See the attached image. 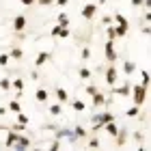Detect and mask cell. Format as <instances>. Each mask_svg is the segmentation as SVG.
I'll use <instances>...</instances> for the list:
<instances>
[{"label":"cell","instance_id":"8fae6325","mask_svg":"<svg viewBox=\"0 0 151 151\" xmlns=\"http://www.w3.org/2000/svg\"><path fill=\"white\" fill-rule=\"evenodd\" d=\"M110 93L121 95V97H129V93H132V86L125 82V84H121V86H116V88H110Z\"/></svg>","mask_w":151,"mask_h":151},{"label":"cell","instance_id":"30bf717a","mask_svg":"<svg viewBox=\"0 0 151 151\" xmlns=\"http://www.w3.org/2000/svg\"><path fill=\"white\" fill-rule=\"evenodd\" d=\"M47 60H52V54H50V52H45V50H43V52H39V54H37V58H35V67L39 69V67H43Z\"/></svg>","mask_w":151,"mask_h":151},{"label":"cell","instance_id":"f1b7e54d","mask_svg":"<svg viewBox=\"0 0 151 151\" xmlns=\"http://www.w3.org/2000/svg\"><path fill=\"white\" fill-rule=\"evenodd\" d=\"M140 80H142V86H149V71H140Z\"/></svg>","mask_w":151,"mask_h":151},{"label":"cell","instance_id":"52a82bcc","mask_svg":"<svg viewBox=\"0 0 151 151\" xmlns=\"http://www.w3.org/2000/svg\"><path fill=\"white\" fill-rule=\"evenodd\" d=\"M26 24H28V17H26V15H15V19H13V30L22 32L26 28Z\"/></svg>","mask_w":151,"mask_h":151},{"label":"cell","instance_id":"3957f363","mask_svg":"<svg viewBox=\"0 0 151 151\" xmlns=\"http://www.w3.org/2000/svg\"><path fill=\"white\" fill-rule=\"evenodd\" d=\"M104 52H106V60L108 63H116V58H119V52L114 50V41L108 39L104 43Z\"/></svg>","mask_w":151,"mask_h":151},{"label":"cell","instance_id":"d4e9b609","mask_svg":"<svg viewBox=\"0 0 151 151\" xmlns=\"http://www.w3.org/2000/svg\"><path fill=\"white\" fill-rule=\"evenodd\" d=\"M71 108H73L76 112H84V108H86V106H84V101H82V99H76L73 104H71Z\"/></svg>","mask_w":151,"mask_h":151},{"label":"cell","instance_id":"5b68a950","mask_svg":"<svg viewBox=\"0 0 151 151\" xmlns=\"http://www.w3.org/2000/svg\"><path fill=\"white\" fill-rule=\"evenodd\" d=\"M116 80H119V69L114 67V63H110V67H106V84L114 86Z\"/></svg>","mask_w":151,"mask_h":151},{"label":"cell","instance_id":"f546056e","mask_svg":"<svg viewBox=\"0 0 151 151\" xmlns=\"http://www.w3.org/2000/svg\"><path fill=\"white\" fill-rule=\"evenodd\" d=\"M80 56H82V60H88V58H91V47H82Z\"/></svg>","mask_w":151,"mask_h":151},{"label":"cell","instance_id":"ac0fdd59","mask_svg":"<svg viewBox=\"0 0 151 151\" xmlns=\"http://www.w3.org/2000/svg\"><path fill=\"white\" fill-rule=\"evenodd\" d=\"M136 71V63H134V60H125V63H123V73H134Z\"/></svg>","mask_w":151,"mask_h":151},{"label":"cell","instance_id":"4dcf8cb0","mask_svg":"<svg viewBox=\"0 0 151 151\" xmlns=\"http://www.w3.org/2000/svg\"><path fill=\"white\" fill-rule=\"evenodd\" d=\"M58 37H60V39H67V37H69V26H65V28L60 26V30H58Z\"/></svg>","mask_w":151,"mask_h":151},{"label":"cell","instance_id":"6da1fadb","mask_svg":"<svg viewBox=\"0 0 151 151\" xmlns=\"http://www.w3.org/2000/svg\"><path fill=\"white\" fill-rule=\"evenodd\" d=\"M114 119H116V116H114L110 110H104V112L95 114V116H93V123H95V125H93V132H99V129L104 127L108 121H114Z\"/></svg>","mask_w":151,"mask_h":151},{"label":"cell","instance_id":"7402d4cb","mask_svg":"<svg viewBox=\"0 0 151 151\" xmlns=\"http://www.w3.org/2000/svg\"><path fill=\"white\" fill-rule=\"evenodd\" d=\"M11 88H15V91H24V80H22V78L11 80Z\"/></svg>","mask_w":151,"mask_h":151},{"label":"cell","instance_id":"d590c367","mask_svg":"<svg viewBox=\"0 0 151 151\" xmlns=\"http://www.w3.org/2000/svg\"><path fill=\"white\" fill-rule=\"evenodd\" d=\"M60 147H63V145H60V138H54V142L50 145V149H52V151H58Z\"/></svg>","mask_w":151,"mask_h":151},{"label":"cell","instance_id":"ffe728a7","mask_svg":"<svg viewBox=\"0 0 151 151\" xmlns=\"http://www.w3.org/2000/svg\"><path fill=\"white\" fill-rule=\"evenodd\" d=\"M127 30H129V26H119V24H116V26H114L116 39H119V37H125V35H127Z\"/></svg>","mask_w":151,"mask_h":151},{"label":"cell","instance_id":"e0dca14e","mask_svg":"<svg viewBox=\"0 0 151 151\" xmlns=\"http://www.w3.org/2000/svg\"><path fill=\"white\" fill-rule=\"evenodd\" d=\"M9 58H13V60H22V58H24L22 47H13V50L9 52Z\"/></svg>","mask_w":151,"mask_h":151},{"label":"cell","instance_id":"ab89813d","mask_svg":"<svg viewBox=\"0 0 151 151\" xmlns=\"http://www.w3.org/2000/svg\"><path fill=\"white\" fill-rule=\"evenodd\" d=\"M58 30H60V26L56 24V26H54V28L50 30V35H52V37H58Z\"/></svg>","mask_w":151,"mask_h":151},{"label":"cell","instance_id":"60d3db41","mask_svg":"<svg viewBox=\"0 0 151 151\" xmlns=\"http://www.w3.org/2000/svg\"><path fill=\"white\" fill-rule=\"evenodd\" d=\"M54 4H58V6H67V4H69V0H54Z\"/></svg>","mask_w":151,"mask_h":151},{"label":"cell","instance_id":"ee69618b","mask_svg":"<svg viewBox=\"0 0 151 151\" xmlns=\"http://www.w3.org/2000/svg\"><path fill=\"white\" fill-rule=\"evenodd\" d=\"M142 6H145V9H151V0H142Z\"/></svg>","mask_w":151,"mask_h":151},{"label":"cell","instance_id":"d6a6232c","mask_svg":"<svg viewBox=\"0 0 151 151\" xmlns=\"http://www.w3.org/2000/svg\"><path fill=\"white\" fill-rule=\"evenodd\" d=\"M9 54H0V67H6V65H9Z\"/></svg>","mask_w":151,"mask_h":151},{"label":"cell","instance_id":"8992f818","mask_svg":"<svg viewBox=\"0 0 151 151\" xmlns=\"http://www.w3.org/2000/svg\"><path fill=\"white\" fill-rule=\"evenodd\" d=\"M13 149H15V151L32 149V140L28 138V136H22V134H19V138H17V142H15V145H13Z\"/></svg>","mask_w":151,"mask_h":151},{"label":"cell","instance_id":"b9f144b4","mask_svg":"<svg viewBox=\"0 0 151 151\" xmlns=\"http://www.w3.org/2000/svg\"><path fill=\"white\" fill-rule=\"evenodd\" d=\"M19 2H22L24 6H32V4H35V0H19Z\"/></svg>","mask_w":151,"mask_h":151},{"label":"cell","instance_id":"7a4b0ae2","mask_svg":"<svg viewBox=\"0 0 151 151\" xmlns=\"http://www.w3.org/2000/svg\"><path fill=\"white\" fill-rule=\"evenodd\" d=\"M129 97L134 99L136 106H142V104H145V99H147V86L134 84V86H132V93H129Z\"/></svg>","mask_w":151,"mask_h":151},{"label":"cell","instance_id":"cb8c5ba5","mask_svg":"<svg viewBox=\"0 0 151 151\" xmlns=\"http://www.w3.org/2000/svg\"><path fill=\"white\" fill-rule=\"evenodd\" d=\"M73 134H76V138H86V129L82 127V125H76V129H73Z\"/></svg>","mask_w":151,"mask_h":151},{"label":"cell","instance_id":"d6986e66","mask_svg":"<svg viewBox=\"0 0 151 151\" xmlns=\"http://www.w3.org/2000/svg\"><path fill=\"white\" fill-rule=\"evenodd\" d=\"M50 114L52 116H60L63 114V104H52L50 106Z\"/></svg>","mask_w":151,"mask_h":151},{"label":"cell","instance_id":"ba28073f","mask_svg":"<svg viewBox=\"0 0 151 151\" xmlns=\"http://www.w3.org/2000/svg\"><path fill=\"white\" fill-rule=\"evenodd\" d=\"M17 138H19V132H13V129L6 127V142H4V147L6 149H13V145L17 142Z\"/></svg>","mask_w":151,"mask_h":151},{"label":"cell","instance_id":"8d00e7d4","mask_svg":"<svg viewBox=\"0 0 151 151\" xmlns=\"http://www.w3.org/2000/svg\"><path fill=\"white\" fill-rule=\"evenodd\" d=\"M108 39H112V41L116 39V32H114V26H112V24L108 26Z\"/></svg>","mask_w":151,"mask_h":151},{"label":"cell","instance_id":"f35d334b","mask_svg":"<svg viewBox=\"0 0 151 151\" xmlns=\"http://www.w3.org/2000/svg\"><path fill=\"white\" fill-rule=\"evenodd\" d=\"M101 24H104V26H110V24H112V17H110V15H104V17H101Z\"/></svg>","mask_w":151,"mask_h":151},{"label":"cell","instance_id":"4316f807","mask_svg":"<svg viewBox=\"0 0 151 151\" xmlns=\"http://www.w3.org/2000/svg\"><path fill=\"white\" fill-rule=\"evenodd\" d=\"M86 147L88 149H101V142H99V138H95V136H93V138L86 142Z\"/></svg>","mask_w":151,"mask_h":151},{"label":"cell","instance_id":"e575fe53","mask_svg":"<svg viewBox=\"0 0 151 151\" xmlns=\"http://www.w3.org/2000/svg\"><path fill=\"white\" fill-rule=\"evenodd\" d=\"M84 91H86V95H93V93H97V91H99V86H95V84H88V86L84 88Z\"/></svg>","mask_w":151,"mask_h":151},{"label":"cell","instance_id":"484cf974","mask_svg":"<svg viewBox=\"0 0 151 151\" xmlns=\"http://www.w3.org/2000/svg\"><path fill=\"white\" fill-rule=\"evenodd\" d=\"M91 69H88V67H80V71H78V76H80V78L82 80H88V78H91Z\"/></svg>","mask_w":151,"mask_h":151},{"label":"cell","instance_id":"4fadbf2b","mask_svg":"<svg viewBox=\"0 0 151 151\" xmlns=\"http://www.w3.org/2000/svg\"><path fill=\"white\" fill-rule=\"evenodd\" d=\"M54 93H56V99H58V104H67V99H69V93L65 91V88H54Z\"/></svg>","mask_w":151,"mask_h":151},{"label":"cell","instance_id":"7bdbcfd3","mask_svg":"<svg viewBox=\"0 0 151 151\" xmlns=\"http://www.w3.org/2000/svg\"><path fill=\"white\" fill-rule=\"evenodd\" d=\"M129 4H132L134 9H136V6H142V0H132V2H129Z\"/></svg>","mask_w":151,"mask_h":151},{"label":"cell","instance_id":"83f0119b","mask_svg":"<svg viewBox=\"0 0 151 151\" xmlns=\"http://www.w3.org/2000/svg\"><path fill=\"white\" fill-rule=\"evenodd\" d=\"M0 91H11V80H9V78H2V80H0Z\"/></svg>","mask_w":151,"mask_h":151},{"label":"cell","instance_id":"44dd1931","mask_svg":"<svg viewBox=\"0 0 151 151\" xmlns=\"http://www.w3.org/2000/svg\"><path fill=\"white\" fill-rule=\"evenodd\" d=\"M58 26H63V28H65V26H69V15H67V13H58Z\"/></svg>","mask_w":151,"mask_h":151},{"label":"cell","instance_id":"74e56055","mask_svg":"<svg viewBox=\"0 0 151 151\" xmlns=\"http://www.w3.org/2000/svg\"><path fill=\"white\" fill-rule=\"evenodd\" d=\"M35 2L41 6H50V4H54V0H35Z\"/></svg>","mask_w":151,"mask_h":151},{"label":"cell","instance_id":"2e32d148","mask_svg":"<svg viewBox=\"0 0 151 151\" xmlns=\"http://www.w3.org/2000/svg\"><path fill=\"white\" fill-rule=\"evenodd\" d=\"M35 99H37V101H41V104H45V101H47V88H37Z\"/></svg>","mask_w":151,"mask_h":151},{"label":"cell","instance_id":"5bb4252c","mask_svg":"<svg viewBox=\"0 0 151 151\" xmlns=\"http://www.w3.org/2000/svg\"><path fill=\"white\" fill-rule=\"evenodd\" d=\"M6 110L13 112V114H17V112H22V104H19L17 99H11L9 104H6Z\"/></svg>","mask_w":151,"mask_h":151},{"label":"cell","instance_id":"7c38bea8","mask_svg":"<svg viewBox=\"0 0 151 151\" xmlns=\"http://www.w3.org/2000/svg\"><path fill=\"white\" fill-rule=\"evenodd\" d=\"M104 129H106V132H108V134H110L112 138H114V136H116V132H119V123H116V119H114V121H108L106 125H104Z\"/></svg>","mask_w":151,"mask_h":151},{"label":"cell","instance_id":"277c9868","mask_svg":"<svg viewBox=\"0 0 151 151\" xmlns=\"http://www.w3.org/2000/svg\"><path fill=\"white\" fill-rule=\"evenodd\" d=\"M95 13H97V4H95V2H86L84 6H82L80 15H82V19H86V22H91V19L95 17Z\"/></svg>","mask_w":151,"mask_h":151},{"label":"cell","instance_id":"836d02e7","mask_svg":"<svg viewBox=\"0 0 151 151\" xmlns=\"http://www.w3.org/2000/svg\"><path fill=\"white\" fill-rule=\"evenodd\" d=\"M17 123H24V125H28V116L24 112H17Z\"/></svg>","mask_w":151,"mask_h":151},{"label":"cell","instance_id":"9a60e30c","mask_svg":"<svg viewBox=\"0 0 151 151\" xmlns=\"http://www.w3.org/2000/svg\"><path fill=\"white\" fill-rule=\"evenodd\" d=\"M112 22H114V24H119V26H129V22H127V17L123 15V13H114Z\"/></svg>","mask_w":151,"mask_h":151},{"label":"cell","instance_id":"603a6c76","mask_svg":"<svg viewBox=\"0 0 151 151\" xmlns=\"http://www.w3.org/2000/svg\"><path fill=\"white\" fill-rule=\"evenodd\" d=\"M138 112H140V106H132V108H127L125 110V116H129V119H132V116H138Z\"/></svg>","mask_w":151,"mask_h":151},{"label":"cell","instance_id":"1f68e13d","mask_svg":"<svg viewBox=\"0 0 151 151\" xmlns=\"http://www.w3.org/2000/svg\"><path fill=\"white\" fill-rule=\"evenodd\" d=\"M9 129H13V132H24L26 125L24 123H15V125H9Z\"/></svg>","mask_w":151,"mask_h":151},{"label":"cell","instance_id":"9c48e42d","mask_svg":"<svg viewBox=\"0 0 151 151\" xmlns=\"http://www.w3.org/2000/svg\"><path fill=\"white\" fill-rule=\"evenodd\" d=\"M91 97H93V101H91V104H93V108H101V106H106V95L101 93V88H99L97 93H93Z\"/></svg>","mask_w":151,"mask_h":151}]
</instances>
